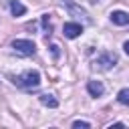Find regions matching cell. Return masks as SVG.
<instances>
[{
    "mask_svg": "<svg viewBox=\"0 0 129 129\" xmlns=\"http://www.w3.org/2000/svg\"><path fill=\"white\" fill-rule=\"evenodd\" d=\"M10 79L16 87H22V89H36L40 85V75H38V71H32V69H28L16 77H10Z\"/></svg>",
    "mask_w": 129,
    "mask_h": 129,
    "instance_id": "1",
    "label": "cell"
},
{
    "mask_svg": "<svg viewBox=\"0 0 129 129\" xmlns=\"http://www.w3.org/2000/svg\"><path fill=\"white\" fill-rule=\"evenodd\" d=\"M12 48H14L18 54H22V56H32V54L36 52V44H34L32 40H26V38H16V40H12Z\"/></svg>",
    "mask_w": 129,
    "mask_h": 129,
    "instance_id": "2",
    "label": "cell"
},
{
    "mask_svg": "<svg viewBox=\"0 0 129 129\" xmlns=\"http://www.w3.org/2000/svg\"><path fill=\"white\" fill-rule=\"evenodd\" d=\"M115 64H117V54L115 52H103V54H99L95 58V67L101 69V71H107V69H111Z\"/></svg>",
    "mask_w": 129,
    "mask_h": 129,
    "instance_id": "3",
    "label": "cell"
},
{
    "mask_svg": "<svg viewBox=\"0 0 129 129\" xmlns=\"http://www.w3.org/2000/svg\"><path fill=\"white\" fill-rule=\"evenodd\" d=\"M62 32H64L67 38H77V36L83 32V26L77 24V22H67V24L62 26Z\"/></svg>",
    "mask_w": 129,
    "mask_h": 129,
    "instance_id": "4",
    "label": "cell"
},
{
    "mask_svg": "<svg viewBox=\"0 0 129 129\" xmlns=\"http://www.w3.org/2000/svg\"><path fill=\"white\" fill-rule=\"evenodd\" d=\"M111 22L117 24V26L129 24V12H125V10H113L111 12Z\"/></svg>",
    "mask_w": 129,
    "mask_h": 129,
    "instance_id": "5",
    "label": "cell"
},
{
    "mask_svg": "<svg viewBox=\"0 0 129 129\" xmlns=\"http://www.w3.org/2000/svg\"><path fill=\"white\" fill-rule=\"evenodd\" d=\"M87 91H89L91 97H101V95L105 93V87H103V83H99V81H89V83H87Z\"/></svg>",
    "mask_w": 129,
    "mask_h": 129,
    "instance_id": "6",
    "label": "cell"
},
{
    "mask_svg": "<svg viewBox=\"0 0 129 129\" xmlns=\"http://www.w3.org/2000/svg\"><path fill=\"white\" fill-rule=\"evenodd\" d=\"M10 12H12L14 16H22V14L26 12V6H24L20 0H10Z\"/></svg>",
    "mask_w": 129,
    "mask_h": 129,
    "instance_id": "7",
    "label": "cell"
},
{
    "mask_svg": "<svg viewBox=\"0 0 129 129\" xmlns=\"http://www.w3.org/2000/svg\"><path fill=\"white\" fill-rule=\"evenodd\" d=\"M40 103L44 105V107H50V109H54V107H58V101L52 97V95H48V93H44V95H40Z\"/></svg>",
    "mask_w": 129,
    "mask_h": 129,
    "instance_id": "8",
    "label": "cell"
},
{
    "mask_svg": "<svg viewBox=\"0 0 129 129\" xmlns=\"http://www.w3.org/2000/svg\"><path fill=\"white\" fill-rule=\"evenodd\" d=\"M117 101H119L121 105H129V89H121V91L117 93Z\"/></svg>",
    "mask_w": 129,
    "mask_h": 129,
    "instance_id": "9",
    "label": "cell"
},
{
    "mask_svg": "<svg viewBox=\"0 0 129 129\" xmlns=\"http://www.w3.org/2000/svg\"><path fill=\"white\" fill-rule=\"evenodd\" d=\"M42 26H44V32H46V34H50V30H52V24H50V18H48V14H44V16H42Z\"/></svg>",
    "mask_w": 129,
    "mask_h": 129,
    "instance_id": "10",
    "label": "cell"
},
{
    "mask_svg": "<svg viewBox=\"0 0 129 129\" xmlns=\"http://www.w3.org/2000/svg\"><path fill=\"white\" fill-rule=\"evenodd\" d=\"M73 127H75V129H79V127H91V123H89V121H81V119H79V121H73Z\"/></svg>",
    "mask_w": 129,
    "mask_h": 129,
    "instance_id": "11",
    "label": "cell"
},
{
    "mask_svg": "<svg viewBox=\"0 0 129 129\" xmlns=\"http://www.w3.org/2000/svg\"><path fill=\"white\" fill-rule=\"evenodd\" d=\"M50 52H52V56H54V58H58V54H60V52H58V46H56V44H52V46H50Z\"/></svg>",
    "mask_w": 129,
    "mask_h": 129,
    "instance_id": "12",
    "label": "cell"
},
{
    "mask_svg": "<svg viewBox=\"0 0 129 129\" xmlns=\"http://www.w3.org/2000/svg\"><path fill=\"white\" fill-rule=\"evenodd\" d=\"M123 50H125V52H127V54H129V40H127V42H125V44H123Z\"/></svg>",
    "mask_w": 129,
    "mask_h": 129,
    "instance_id": "13",
    "label": "cell"
},
{
    "mask_svg": "<svg viewBox=\"0 0 129 129\" xmlns=\"http://www.w3.org/2000/svg\"><path fill=\"white\" fill-rule=\"evenodd\" d=\"M95 2H97V0H95Z\"/></svg>",
    "mask_w": 129,
    "mask_h": 129,
    "instance_id": "14",
    "label": "cell"
}]
</instances>
